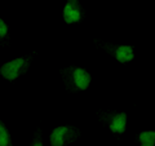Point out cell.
Segmentation results:
<instances>
[{
  "instance_id": "cell-1",
  "label": "cell",
  "mask_w": 155,
  "mask_h": 146,
  "mask_svg": "<svg viewBox=\"0 0 155 146\" xmlns=\"http://www.w3.org/2000/svg\"><path fill=\"white\" fill-rule=\"evenodd\" d=\"M78 136V132L74 128L69 127H58L53 129L51 134V145L52 146H65L67 142H71Z\"/></svg>"
},
{
  "instance_id": "cell-2",
  "label": "cell",
  "mask_w": 155,
  "mask_h": 146,
  "mask_svg": "<svg viewBox=\"0 0 155 146\" xmlns=\"http://www.w3.org/2000/svg\"><path fill=\"white\" fill-rule=\"evenodd\" d=\"M25 70H26V61L23 58H17V60H13L11 62H7L5 65H3L2 69H0V72L5 79L14 80Z\"/></svg>"
},
{
  "instance_id": "cell-3",
  "label": "cell",
  "mask_w": 155,
  "mask_h": 146,
  "mask_svg": "<svg viewBox=\"0 0 155 146\" xmlns=\"http://www.w3.org/2000/svg\"><path fill=\"white\" fill-rule=\"evenodd\" d=\"M64 18L66 23H74L80 19V7L78 0H67L64 9Z\"/></svg>"
},
{
  "instance_id": "cell-4",
  "label": "cell",
  "mask_w": 155,
  "mask_h": 146,
  "mask_svg": "<svg viewBox=\"0 0 155 146\" xmlns=\"http://www.w3.org/2000/svg\"><path fill=\"white\" fill-rule=\"evenodd\" d=\"M74 83L79 89H87L91 83V75L84 69H76L74 71Z\"/></svg>"
},
{
  "instance_id": "cell-5",
  "label": "cell",
  "mask_w": 155,
  "mask_h": 146,
  "mask_svg": "<svg viewBox=\"0 0 155 146\" xmlns=\"http://www.w3.org/2000/svg\"><path fill=\"white\" fill-rule=\"evenodd\" d=\"M125 125H127V114L120 113L115 116L110 124V129L115 133H123L125 131Z\"/></svg>"
},
{
  "instance_id": "cell-6",
  "label": "cell",
  "mask_w": 155,
  "mask_h": 146,
  "mask_svg": "<svg viewBox=\"0 0 155 146\" xmlns=\"http://www.w3.org/2000/svg\"><path fill=\"white\" fill-rule=\"evenodd\" d=\"M116 60L119 62H122V64H125V62L128 61H132L133 60V49L132 47L129 45H122L119 47L118 49H116Z\"/></svg>"
},
{
  "instance_id": "cell-7",
  "label": "cell",
  "mask_w": 155,
  "mask_h": 146,
  "mask_svg": "<svg viewBox=\"0 0 155 146\" xmlns=\"http://www.w3.org/2000/svg\"><path fill=\"white\" fill-rule=\"evenodd\" d=\"M140 142L141 146H154L155 145V132L154 131H147L140 134Z\"/></svg>"
},
{
  "instance_id": "cell-8",
  "label": "cell",
  "mask_w": 155,
  "mask_h": 146,
  "mask_svg": "<svg viewBox=\"0 0 155 146\" xmlns=\"http://www.w3.org/2000/svg\"><path fill=\"white\" fill-rule=\"evenodd\" d=\"M9 144H11L9 133L7 128L3 125V123L0 121V146H9Z\"/></svg>"
},
{
  "instance_id": "cell-9",
  "label": "cell",
  "mask_w": 155,
  "mask_h": 146,
  "mask_svg": "<svg viewBox=\"0 0 155 146\" xmlns=\"http://www.w3.org/2000/svg\"><path fill=\"white\" fill-rule=\"evenodd\" d=\"M7 32H8V27L5 25V22H4L3 19H0V40L7 35Z\"/></svg>"
},
{
  "instance_id": "cell-10",
  "label": "cell",
  "mask_w": 155,
  "mask_h": 146,
  "mask_svg": "<svg viewBox=\"0 0 155 146\" xmlns=\"http://www.w3.org/2000/svg\"><path fill=\"white\" fill-rule=\"evenodd\" d=\"M34 146H43V145H41V142H36V144L34 145Z\"/></svg>"
}]
</instances>
